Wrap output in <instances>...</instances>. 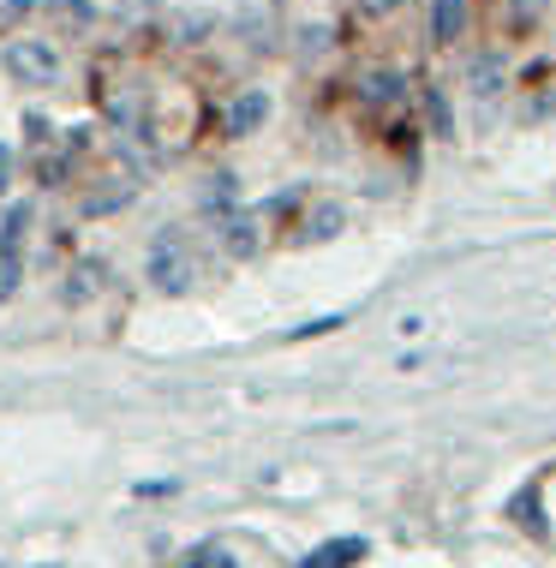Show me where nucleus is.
Segmentation results:
<instances>
[{
	"instance_id": "20e7f679",
	"label": "nucleus",
	"mask_w": 556,
	"mask_h": 568,
	"mask_svg": "<svg viewBox=\"0 0 556 568\" xmlns=\"http://www.w3.org/2000/svg\"><path fill=\"white\" fill-rule=\"evenodd\" d=\"M215 234H222V252L228 257H252L257 252V216H252V210L222 216V222H215Z\"/></svg>"
},
{
	"instance_id": "6e6552de",
	"label": "nucleus",
	"mask_w": 556,
	"mask_h": 568,
	"mask_svg": "<svg viewBox=\"0 0 556 568\" xmlns=\"http://www.w3.org/2000/svg\"><path fill=\"white\" fill-rule=\"evenodd\" d=\"M49 19L67 30V37H84L97 24V0H49Z\"/></svg>"
},
{
	"instance_id": "1a4fd4ad",
	"label": "nucleus",
	"mask_w": 556,
	"mask_h": 568,
	"mask_svg": "<svg viewBox=\"0 0 556 568\" xmlns=\"http://www.w3.org/2000/svg\"><path fill=\"white\" fill-rule=\"evenodd\" d=\"M360 557H365V539H330V545H317L300 568H353Z\"/></svg>"
},
{
	"instance_id": "7ed1b4c3",
	"label": "nucleus",
	"mask_w": 556,
	"mask_h": 568,
	"mask_svg": "<svg viewBox=\"0 0 556 568\" xmlns=\"http://www.w3.org/2000/svg\"><path fill=\"white\" fill-rule=\"evenodd\" d=\"M198 210H204V216H215V222L234 216V210H240V180L228 174V168H222V174H210L204 186H198Z\"/></svg>"
},
{
	"instance_id": "9d476101",
	"label": "nucleus",
	"mask_w": 556,
	"mask_h": 568,
	"mask_svg": "<svg viewBox=\"0 0 556 568\" xmlns=\"http://www.w3.org/2000/svg\"><path fill=\"white\" fill-rule=\"evenodd\" d=\"M401 97H407V79H401V72H371V79L360 84L365 109H390V102H401Z\"/></svg>"
},
{
	"instance_id": "412c9836",
	"label": "nucleus",
	"mask_w": 556,
	"mask_h": 568,
	"mask_svg": "<svg viewBox=\"0 0 556 568\" xmlns=\"http://www.w3.org/2000/svg\"><path fill=\"white\" fill-rule=\"evenodd\" d=\"M395 7H401V0H360V12H365V19H390Z\"/></svg>"
},
{
	"instance_id": "dca6fc26",
	"label": "nucleus",
	"mask_w": 556,
	"mask_h": 568,
	"mask_svg": "<svg viewBox=\"0 0 556 568\" xmlns=\"http://www.w3.org/2000/svg\"><path fill=\"white\" fill-rule=\"evenodd\" d=\"M102 264H79V270H72V282H67V300L72 305H79V300H90V287H102Z\"/></svg>"
},
{
	"instance_id": "f03ea898",
	"label": "nucleus",
	"mask_w": 556,
	"mask_h": 568,
	"mask_svg": "<svg viewBox=\"0 0 556 568\" xmlns=\"http://www.w3.org/2000/svg\"><path fill=\"white\" fill-rule=\"evenodd\" d=\"M7 72H12V84L42 90V84L60 79V54L42 37H19V42H7Z\"/></svg>"
},
{
	"instance_id": "f257e3e1",
	"label": "nucleus",
	"mask_w": 556,
	"mask_h": 568,
	"mask_svg": "<svg viewBox=\"0 0 556 568\" xmlns=\"http://www.w3.org/2000/svg\"><path fill=\"white\" fill-rule=\"evenodd\" d=\"M150 287L168 300H180V294H192V282H198V257H192V245L180 240V227H162L156 240H150Z\"/></svg>"
},
{
	"instance_id": "9b49d317",
	"label": "nucleus",
	"mask_w": 556,
	"mask_h": 568,
	"mask_svg": "<svg viewBox=\"0 0 556 568\" xmlns=\"http://www.w3.org/2000/svg\"><path fill=\"white\" fill-rule=\"evenodd\" d=\"M342 222H347V210H342V204H317L300 240H305V245H323V240H335V234H342Z\"/></svg>"
},
{
	"instance_id": "6ab92c4d",
	"label": "nucleus",
	"mask_w": 556,
	"mask_h": 568,
	"mask_svg": "<svg viewBox=\"0 0 556 568\" xmlns=\"http://www.w3.org/2000/svg\"><path fill=\"white\" fill-rule=\"evenodd\" d=\"M12 174H19V150L0 144V192H12Z\"/></svg>"
},
{
	"instance_id": "4be33fe9",
	"label": "nucleus",
	"mask_w": 556,
	"mask_h": 568,
	"mask_svg": "<svg viewBox=\"0 0 556 568\" xmlns=\"http://www.w3.org/2000/svg\"><path fill=\"white\" fill-rule=\"evenodd\" d=\"M24 126H30V144H49V138H54V126H49V120H42V114H30Z\"/></svg>"
},
{
	"instance_id": "f3484780",
	"label": "nucleus",
	"mask_w": 556,
	"mask_h": 568,
	"mask_svg": "<svg viewBox=\"0 0 556 568\" xmlns=\"http://www.w3.org/2000/svg\"><path fill=\"white\" fill-rule=\"evenodd\" d=\"M323 49H330V24H305L300 42H293V54H300V60H317Z\"/></svg>"
},
{
	"instance_id": "5701e85b",
	"label": "nucleus",
	"mask_w": 556,
	"mask_h": 568,
	"mask_svg": "<svg viewBox=\"0 0 556 568\" xmlns=\"http://www.w3.org/2000/svg\"><path fill=\"white\" fill-rule=\"evenodd\" d=\"M180 30H185V42H198V30H210V19H204V12H192V19H180Z\"/></svg>"
},
{
	"instance_id": "a211bd4d",
	"label": "nucleus",
	"mask_w": 556,
	"mask_h": 568,
	"mask_svg": "<svg viewBox=\"0 0 556 568\" xmlns=\"http://www.w3.org/2000/svg\"><path fill=\"white\" fill-rule=\"evenodd\" d=\"M19 275H24L19 252H0V300H12V294H19Z\"/></svg>"
},
{
	"instance_id": "b1692460",
	"label": "nucleus",
	"mask_w": 556,
	"mask_h": 568,
	"mask_svg": "<svg viewBox=\"0 0 556 568\" xmlns=\"http://www.w3.org/2000/svg\"><path fill=\"white\" fill-rule=\"evenodd\" d=\"M198 568H240V562H234V557H222V550H215V557H204Z\"/></svg>"
},
{
	"instance_id": "4468645a",
	"label": "nucleus",
	"mask_w": 556,
	"mask_h": 568,
	"mask_svg": "<svg viewBox=\"0 0 556 568\" xmlns=\"http://www.w3.org/2000/svg\"><path fill=\"white\" fill-rule=\"evenodd\" d=\"M24 227H30V204H12V210H7V222H0V252H19Z\"/></svg>"
},
{
	"instance_id": "aec40b11",
	"label": "nucleus",
	"mask_w": 556,
	"mask_h": 568,
	"mask_svg": "<svg viewBox=\"0 0 556 568\" xmlns=\"http://www.w3.org/2000/svg\"><path fill=\"white\" fill-rule=\"evenodd\" d=\"M30 7H37V0H0V30H12Z\"/></svg>"
},
{
	"instance_id": "2eb2a0df",
	"label": "nucleus",
	"mask_w": 556,
	"mask_h": 568,
	"mask_svg": "<svg viewBox=\"0 0 556 568\" xmlns=\"http://www.w3.org/2000/svg\"><path fill=\"white\" fill-rule=\"evenodd\" d=\"M425 114H431V132H437V138H455V120H449V97H443V90H425Z\"/></svg>"
},
{
	"instance_id": "39448f33",
	"label": "nucleus",
	"mask_w": 556,
	"mask_h": 568,
	"mask_svg": "<svg viewBox=\"0 0 556 568\" xmlns=\"http://www.w3.org/2000/svg\"><path fill=\"white\" fill-rule=\"evenodd\" d=\"M240 37L252 49H270L275 42V0H240Z\"/></svg>"
},
{
	"instance_id": "423d86ee",
	"label": "nucleus",
	"mask_w": 556,
	"mask_h": 568,
	"mask_svg": "<svg viewBox=\"0 0 556 568\" xmlns=\"http://www.w3.org/2000/svg\"><path fill=\"white\" fill-rule=\"evenodd\" d=\"M264 120H270V97L264 90H245V97H234V109H228V138H252Z\"/></svg>"
},
{
	"instance_id": "393cba45",
	"label": "nucleus",
	"mask_w": 556,
	"mask_h": 568,
	"mask_svg": "<svg viewBox=\"0 0 556 568\" xmlns=\"http://www.w3.org/2000/svg\"><path fill=\"white\" fill-rule=\"evenodd\" d=\"M42 568H60V562H42Z\"/></svg>"
},
{
	"instance_id": "ddd939ff",
	"label": "nucleus",
	"mask_w": 556,
	"mask_h": 568,
	"mask_svg": "<svg viewBox=\"0 0 556 568\" xmlns=\"http://www.w3.org/2000/svg\"><path fill=\"white\" fill-rule=\"evenodd\" d=\"M132 197V180H120V186H108V192H90L84 197V216H108V210H120Z\"/></svg>"
},
{
	"instance_id": "0eeeda50",
	"label": "nucleus",
	"mask_w": 556,
	"mask_h": 568,
	"mask_svg": "<svg viewBox=\"0 0 556 568\" xmlns=\"http://www.w3.org/2000/svg\"><path fill=\"white\" fill-rule=\"evenodd\" d=\"M467 30V0H431V42H455Z\"/></svg>"
},
{
	"instance_id": "f8f14e48",
	"label": "nucleus",
	"mask_w": 556,
	"mask_h": 568,
	"mask_svg": "<svg viewBox=\"0 0 556 568\" xmlns=\"http://www.w3.org/2000/svg\"><path fill=\"white\" fill-rule=\"evenodd\" d=\"M467 84H473V97H491L503 84V54H478L467 67Z\"/></svg>"
}]
</instances>
